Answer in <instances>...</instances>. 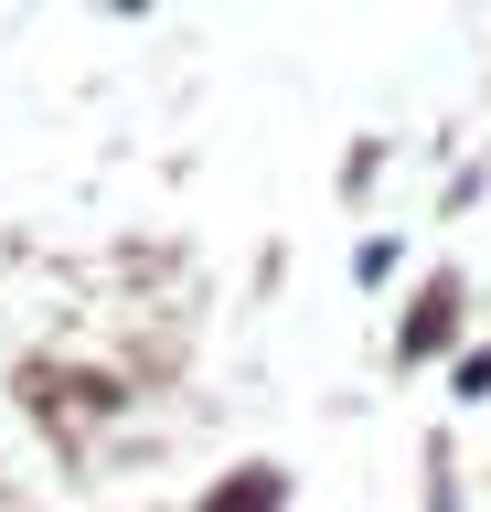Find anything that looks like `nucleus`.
<instances>
[{
	"instance_id": "nucleus-2",
	"label": "nucleus",
	"mask_w": 491,
	"mask_h": 512,
	"mask_svg": "<svg viewBox=\"0 0 491 512\" xmlns=\"http://www.w3.org/2000/svg\"><path fill=\"white\" fill-rule=\"evenodd\" d=\"M438 331H449V288H427L417 310H406V352H438Z\"/></svg>"
},
{
	"instance_id": "nucleus-1",
	"label": "nucleus",
	"mask_w": 491,
	"mask_h": 512,
	"mask_svg": "<svg viewBox=\"0 0 491 512\" xmlns=\"http://www.w3.org/2000/svg\"><path fill=\"white\" fill-rule=\"evenodd\" d=\"M278 491H289L278 470H235L225 491H214V512H278Z\"/></svg>"
}]
</instances>
